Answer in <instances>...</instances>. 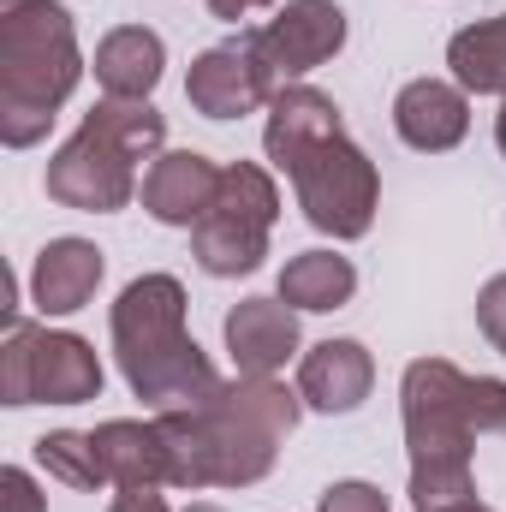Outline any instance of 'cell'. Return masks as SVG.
<instances>
[{"label": "cell", "instance_id": "obj_1", "mask_svg": "<svg viewBox=\"0 0 506 512\" xmlns=\"http://www.w3.org/2000/svg\"><path fill=\"white\" fill-rule=\"evenodd\" d=\"M298 387L274 376H233L197 405L155 411L167 489H251L274 471L280 441L298 429Z\"/></svg>", "mask_w": 506, "mask_h": 512}, {"label": "cell", "instance_id": "obj_2", "mask_svg": "<svg viewBox=\"0 0 506 512\" xmlns=\"http://www.w3.org/2000/svg\"><path fill=\"white\" fill-rule=\"evenodd\" d=\"M399 417L411 453V507L447 512L477 501L471 447L477 435H506V382L465 376L447 358H411L399 376Z\"/></svg>", "mask_w": 506, "mask_h": 512}, {"label": "cell", "instance_id": "obj_3", "mask_svg": "<svg viewBox=\"0 0 506 512\" xmlns=\"http://www.w3.org/2000/svg\"><path fill=\"white\" fill-rule=\"evenodd\" d=\"M108 334H114V358H120L126 387L155 411L197 405L221 387L209 352L185 334V286L173 274H137L114 298Z\"/></svg>", "mask_w": 506, "mask_h": 512}, {"label": "cell", "instance_id": "obj_4", "mask_svg": "<svg viewBox=\"0 0 506 512\" xmlns=\"http://www.w3.org/2000/svg\"><path fill=\"white\" fill-rule=\"evenodd\" d=\"M84 78L78 30L60 0H0V143H42Z\"/></svg>", "mask_w": 506, "mask_h": 512}, {"label": "cell", "instance_id": "obj_5", "mask_svg": "<svg viewBox=\"0 0 506 512\" xmlns=\"http://www.w3.org/2000/svg\"><path fill=\"white\" fill-rule=\"evenodd\" d=\"M167 143V120L149 102L102 96L84 126L48 155V197L84 215H114L137 197V167Z\"/></svg>", "mask_w": 506, "mask_h": 512}, {"label": "cell", "instance_id": "obj_6", "mask_svg": "<svg viewBox=\"0 0 506 512\" xmlns=\"http://www.w3.org/2000/svg\"><path fill=\"white\" fill-rule=\"evenodd\" d=\"M286 179H292V197H298L304 221L316 233H328L334 245H352V239L370 233L376 203H381V173L346 131L298 149L286 161Z\"/></svg>", "mask_w": 506, "mask_h": 512}, {"label": "cell", "instance_id": "obj_7", "mask_svg": "<svg viewBox=\"0 0 506 512\" xmlns=\"http://www.w3.org/2000/svg\"><path fill=\"white\" fill-rule=\"evenodd\" d=\"M102 399V358L84 334H60L42 322H6L0 346V405H84Z\"/></svg>", "mask_w": 506, "mask_h": 512}, {"label": "cell", "instance_id": "obj_8", "mask_svg": "<svg viewBox=\"0 0 506 512\" xmlns=\"http://www.w3.org/2000/svg\"><path fill=\"white\" fill-rule=\"evenodd\" d=\"M274 221H280L274 173L256 167V161H233V167H221V191H215L209 215L191 227V256L203 262V274L239 280V274L262 268Z\"/></svg>", "mask_w": 506, "mask_h": 512}, {"label": "cell", "instance_id": "obj_9", "mask_svg": "<svg viewBox=\"0 0 506 512\" xmlns=\"http://www.w3.org/2000/svg\"><path fill=\"white\" fill-rule=\"evenodd\" d=\"M274 96H280V84H274V72L262 66L251 30H245L239 42L203 48V54L191 60V72H185V102H191L203 120H245L256 108H268Z\"/></svg>", "mask_w": 506, "mask_h": 512}, {"label": "cell", "instance_id": "obj_10", "mask_svg": "<svg viewBox=\"0 0 506 512\" xmlns=\"http://www.w3.org/2000/svg\"><path fill=\"white\" fill-rule=\"evenodd\" d=\"M262 66L274 72V84H304V72L328 66L346 48V12L334 0H286L262 30H251Z\"/></svg>", "mask_w": 506, "mask_h": 512}, {"label": "cell", "instance_id": "obj_11", "mask_svg": "<svg viewBox=\"0 0 506 512\" xmlns=\"http://www.w3.org/2000/svg\"><path fill=\"white\" fill-rule=\"evenodd\" d=\"M393 131L417 155H447L471 131V96L447 78H411L393 96Z\"/></svg>", "mask_w": 506, "mask_h": 512}, {"label": "cell", "instance_id": "obj_12", "mask_svg": "<svg viewBox=\"0 0 506 512\" xmlns=\"http://www.w3.org/2000/svg\"><path fill=\"white\" fill-rule=\"evenodd\" d=\"M233 370L239 376H274L298 358V310L286 298H239L221 322Z\"/></svg>", "mask_w": 506, "mask_h": 512}, {"label": "cell", "instance_id": "obj_13", "mask_svg": "<svg viewBox=\"0 0 506 512\" xmlns=\"http://www.w3.org/2000/svg\"><path fill=\"white\" fill-rule=\"evenodd\" d=\"M215 191H221V167L209 155H197V149H161L149 161V173H143V209L161 227H185L191 233L209 215Z\"/></svg>", "mask_w": 506, "mask_h": 512}, {"label": "cell", "instance_id": "obj_14", "mask_svg": "<svg viewBox=\"0 0 506 512\" xmlns=\"http://www.w3.org/2000/svg\"><path fill=\"white\" fill-rule=\"evenodd\" d=\"M370 387H376V358L364 340H322L298 358V399L310 411L346 417L370 399Z\"/></svg>", "mask_w": 506, "mask_h": 512}, {"label": "cell", "instance_id": "obj_15", "mask_svg": "<svg viewBox=\"0 0 506 512\" xmlns=\"http://www.w3.org/2000/svg\"><path fill=\"white\" fill-rule=\"evenodd\" d=\"M102 274H108V256L90 239H48L36 251V268H30V304L42 316H72L96 298Z\"/></svg>", "mask_w": 506, "mask_h": 512}, {"label": "cell", "instance_id": "obj_16", "mask_svg": "<svg viewBox=\"0 0 506 512\" xmlns=\"http://www.w3.org/2000/svg\"><path fill=\"white\" fill-rule=\"evenodd\" d=\"M90 72H96L102 96L149 102V90H155V84H161V72H167V48H161V36H155V30H143V24H120V30H108V36L96 42Z\"/></svg>", "mask_w": 506, "mask_h": 512}, {"label": "cell", "instance_id": "obj_17", "mask_svg": "<svg viewBox=\"0 0 506 512\" xmlns=\"http://www.w3.org/2000/svg\"><path fill=\"white\" fill-rule=\"evenodd\" d=\"M340 126V108H334V96H322L316 84H286L274 102H268V126H262V149H268V161L286 173V161L298 155V149H310V143H322V137H334Z\"/></svg>", "mask_w": 506, "mask_h": 512}, {"label": "cell", "instance_id": "obj_18", "mask_svg": "<svg viewBox=\"0 0 506 512\" xmlns=\"http://www.w3.org/2000/svg\"><path fill=\"white\" fill-rule=\"evenodd\" d=\"M90 435H96L108 489H167V453H161L155 417H149V423L114 417V423H96Z\"/></svg>", "mask_w": 506, "mask_h": 512}, {"label": "cell", "instance_id": "obj_19", "mask_svg": "<svg viewBox=\"0 0 506 512\" xmlns=\"http://www.w3.org/2000/svg\"><path fill=\"white\" fill-rule=\"evenodd\" d=\"M447 66H453V84L465 96H501L506 102V12L453 30Z\"/></svg>", "mask_w": 506, "mask_h": 512}, {"label": "cell", "instance_id": "obj_20", "mask_svg": "<svg viewBox=\"0 0 506 512\" xmlns=\"http://www.w3.org/2000/svg\"><path fill=\"white\" fill-rule=\"evenodd\" d=\"M352 292H358V268H352V256L334 251H298L274 286V298H286L292 310H340V304H352Z\"/></svg>", "mask_w": 506, "mask_h": 512}, {"label": "cell", "instance_id": "obj_21", "mask_svg": "<svg viewBox=\"0 0 506 512\" xmlns=\"http://www.w3.org/2000/svg\"><path fill=\"white\" fill-rule=\"evenodd\" d=\"M36 465H42L48 477H60L66 489H84V495L108 489V471H102L96 435H78V429H54V435H42V441H36Z\"/></svg>", "mask_w": 506, "mask_h": 512}, {"label": "cell", "instance_id": "obj_22", "mask_svg": "<svg viewBox=\"0 0 506 512\" xmlns=\"http://www.w3.org/2000/svg\"><path fill=\"white\" fill-rule=\"evenodd\" d=\"M0 512H48V495L36 489V477L24 465H6L0 471Z\"/></svg>", "mask_w": 506, "mask_h": 512}, {"label": "cell", "instance_id": "obj_23", "mask_svg": "<svg viewBox=\"0 0 506 512\" xmlns=\"http://www.w3.org/2000/svg\"><path fill=\"white\" fill-rule=\"evenodd\" d=\"M316 512H387V495H381L376 483L346 477V483H334V489L322 495V507H316Z\"/></svg>", "mask_w": 506, "mask_h": 512}, {"label": "cell", "instance_id": "obj_24", "mask_svg": "<svg viewBox=\"0 0 506 512\" xmlns=\"http://www.w3.org/2000/svg\"><path fill=\"white\" fill-rule=\"evenodd\" d=\"M477 328H483L495 346H506V274H495V280L477 292Z\"/></svg>", "mask_w": 506, "mask_h": 512}, {"label": "cell", "instance_id": "obj_25", "mask_svg": "<svg viewBox=\"0 0 506 512\" xmlns=\"http://www.w3.org/2000/svg\"><path fill=\"white\" fill-rule=\"evenodd\" d=\"M108 512H167V501H161V489H114Z\"/></svg>", "mask_w": 506, "mask_h": 512}, {"label": "cell", "instance_id": "obj_26", "mask_svg": "<svg viewBox=\"0 0 506 512\" xmlns=\"http://www.w3.org/2000/svg\"><path fill=\"white\" fill-rule=\"evenodd\" d=\"M262 6H274V0H209V12H215L221 24H239V18H251Z\"/></svg>", "mask_w": 506, "mask_h": 512}, {"label": "cell", "instance_id": "obj_27", "mask_svg": "<svg viewBox=\"0 0 506 512\" xmlns=\"http://www.w3.org/2000/svg\"><path fill=\"white\" fill-rule=\"evenodd\" d=\"M495 143H501V155H506V102H501V114H495Z\"/></svg>", "mask_w": 506, "mask_h": 512}, {"label": "cell", "instance_id": "obj_28", "mask_svg": "<svg viewBox=\"0 0 506 512\" xmlns=\"http://www.w3.org/2000/svg\"><path fill=\"white\" fill-rule=\"evenodd\" d=\"M447 512H495V507H483V501H459V507H447Z\"/></svg>", "mask_w": 506, "mask_h": 512}, {"label": "cell", "instance_id": "obj_29", "mask_svg": "<svg viewBox=\"0 0 506 512\" xmlns=\"http://www.w3.org/2000/svg\"><path fill=\"white\" fill-rule=\"evenodd\" d=\"M185 512H221V507H215V501H191Z\"/></svg>", "mask_w": 506, "mask_h": 512}, {"label": "cell", "instance_id": "obj_30", "mask_svg": "<svg viewBox=\"0 0 506 512\" xmlns=\"http://www.w3.org/2000/svg\"><path fill=\"white\" fill-rule=\"evenodd\" d=\"M495 352H506V346H495Z\"/></svg>", "mask_w": 506, "mask_h": 512}]
</instances>
